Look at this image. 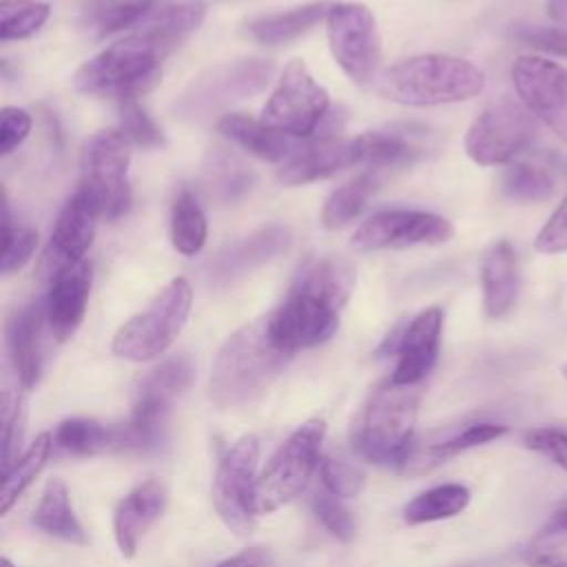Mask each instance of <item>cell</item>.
<instances>
[{
  "label": "cell",
  "instance_id": "cell-7",
  "mask_svg": "<svg viewBox=\"0 0 567 567\" xmlns=\"http://www.w3.org/2000/svg\"><path fill=\"white\" fill-rule=\"evenodd\" d=\"M326 436V423L310 419L301 423L272 454L266 470L257 476L255 507L257 514H268L297 498L323 458L321 445Z\"/></svg>",
  "mask_w": 567,
  "mask_h": 567
},
{
  "label": "cell",
  "instance_id": "cell-52",
  "mask_svg": "<svg viewBox=\"0 0 567 567\" xmlns=\"http://www.w3.org/2000/svg\"><path fill=\"white\" fill-rule=\"evenodd\" d=\"M551 567H567V563H560V565H551Z\"/></svg>",
  "mask_w": 567,
  "mask_h": 567
},
{
  "label": "cell",
  "instance_id": "cell-8",
  "mask_svg": "<svg viewBox=\"0 0 567 567\" xmlns=\"http://www.w3.org/2000/svg\"><path fill=\"white\" fill-rule=\"evenodd\" d=\"M193 303L186 279L168 281L140 315L131 317L113 337V352L128 361H151L179 337Z\"/></svg>",
  "mask_w": 567,
  "mask_h": 567
},
{
  "label": "cell",
  "instance_id": "cell-21",
  "mask_svg": "<svg viewBox=\"0 0 567 567\" xmlns=\"http://www.w3.org/2000/svg\"><path fill=\"white\" fill-rule=\"evenodd\" d=\"M352 164H361L357 140L319 137L306 142L299 153L284 162L277 173V179L284 186H301L330 177L337 171L348 168Z\"/></svg>",
  "mask_w": 567,
  "mask_h": 567
},
{
  "label": "cell",
  "instance_id": "cell-6",
  "mask_svg": "<svg viewBox=\"0 0 567 567\" xmlns=\"http://www.w3.org/2000/svg\"><path fill=\"white\" fill-rule=\"evenodd\" d=\"M272 62L244 58L206 69L177 95L173 109L182 120L204 122L224 113L230 104L264 91L272 78Z\"/></svg>",
  "mask_w": 567,
  "mask_h": 567
},
{
  "label": "cell",
  "instance_id": "cell-26",
  "mask_svg": "<svg viewBox=\"0 0 567 567\" xmlns=\"http://www.w3.org/2000/svg\"><path fill=\"white\" fill-rule=\"evenodd\" d=\"M97 210L86 199V195L78 188L64 208L58 215L55 228L51 233V261H75L84 259V252L89 250L93 235H95V219Z\"/></svg>",
  "mask_w": 567,
  "mask_h": 567
},
{
  "label": "cell",
  "instance_id": "cell-45",
  "mask_svg": "<svg viewBox=\"0 0 567 567\" xmlns=\"http://www.w3.org/2000/svg\"><path fill=\"white\" fill-rule=\"evenodd\" d=\"M509 35L529 49L567 58V29L543 24H514L509 29Z\"/></svg>",
  "mask_w": 567,
  "mask_h": 567
},
{
  "label": "cell",
  "instance_id": "cell-43",
  "mask_svg": "<svg viewBox=\"0 0 567 567\" xmlns=\"http://www.w3.org/2000/svg\"><path fill=\"white\" fill-rule=\"evenodd\" d=\"M312 512L319 523L339 540H350L357 534V520L339 496L321 492L312 498Z\"/></svg>",
  "mask_w": 567,
  "mask_h": 567
},
{
  "label": "cell",
  "instance_id": "cell-25",
  "mask_svg": "<svg viewBox=\"0 0 567 567\" xmlns=\"http://www.w3.org/2000/svg\"><path fill=\"white\" fill-rule=\"evenodd\" d=\"M217 128L221 135L233 140L237 146L248 151L250 155L266 159V162H288L295 153H299L306 140L277 131L261 120H252L239 113H226Z\"/></svg>",
  "mask_w": 567,
  "mask_h": 567
},
{
  "label": "cell",
  "instance_id": "cell-48",
  "mask_svg": "<svg viewBox=\"0 0 567 567\" xmlns=\"http://www.w3.org/2000/svg\"><path fill=\"white\" fill-rule=\"evenodd\" d=\"M567 547V507L558 509L536 534L532 543V556L536 560L549 558L556 549Z\"/></svg>",
  "mask_w": 567,
  "mask_h": 567
},
{
  "label": "cell",
  "instance_id": "cell-19",
  "mask_svg": "<svg viewBox=\"0 0 567 567\" xmlns=\"http://www.w3.org/2000/svg\"><path fill=\"white\" fill-rule=\"evenodd\" d=\"M292 237L281 224H268L250 235L224 246L206 266L208 281L215 286L233 284L235 279L248 275L250 270L264 266L277 255L286 252Z\"/></svg>",
  "mask_w": 567,
  "mask_h": 567
},
{
  "label": "cell",
  "instance_id": "cell-34",
  "mask_svg": "<svg viewBox=\"0 0 567 567\" xmlns=\"http://www.w3.org/2000/svg\"><path fill=\"white\" fill-rule=\"evenodd\" d=\"M51 452H53V434L42 432L4 472L2 505H0L2 514H7L18 503V498L27 492V487L38 478V474L44 470Z\"/></svg>",
  "mask_w": 567,
  "mask_h": 567
},
{
  "label": "cell",
  "instance_id": "cell-18",
  "mask_svg": "<svg viewBox=\"0 0 567 567\" xmlns=\"http://www.w3.org/2000/svg\"><path fill=\"white\" fill-rule=\"evenodd\" d=\"M443 332V310L432 306L421 310L392 341L396 365L390 381L396 385H419L436 365Z\"/></svg>",
  "mask_w": 567,
  "mask_h": 567
},
{
  "label": "cell",
  "instance_id": "cell-42",
  "mask_svg": "<svg viewBox=\"0 0 567 567\" xmlns=\"http://www.w3.org/2000/svg\"><path fill=\"white\" fill-rule=\"evenodd\" d=\"M24 401L20 392L4 390L2 394V461L4 472L13 465L20 456V441H22V423H24Z\"/></svg>",
  "mask_w": 567,
  "mask_h": 567
},
{
  "label": "cell",
  "instance_id": "cell-49",
  "mask_svg": "<svg viewBox=\"0 0 567 567\" xmlns=\"http://www.w3.org/2000/svg\"><path fill=\"white\" fill-rule=\"evenodd\" d=\"M268 563H270V556L266 549L250 547V549H244V551L217 563L215 567H268Z\"/></svg>",
  "mask_w": 567,
  "mask_h": 567
},
{
  "label": "cell",
  "instance_id": "cell-40",
  "mask_svg": "<svg viewBox=\"0 0 567 567\" xmlns=\"http://www.w3.org/2000/svg\"><path fill=\"white\" fill-rule=\"evenodd\" d=\"M120 113V133L131 142L142 148H157L164 146V133L162 128L151 120V115L135 102L122 100L117 106Z\"/></svg>",
  "mask_w": 567,
  "mask_h": 567
},
{
  "label": "cell",
  "instance_id": "cell-44",
  "mask_svg": "<svg viewBox=\"0 0 567 567\" xmlns=\"http://www.w3.org/2000/svg\"><path fill=\"white\" fill-rule=\"evenodd\" d=\"M523 445L567 470V425H540L523 432Z\"/></svg>",
  "mask_w": 567,
  "mask_h": 567
},
{
  "label": "cell",
  "instance_id": "cell-13",
  "mask_svg": "<svg viewBox=\"0 0 567 567\" xmlns=\"http://www.w3.org/2000/svg\"><path fill=\"white\" fill-rule=\"evenodd\" d=\"M330 109L328 91L312 78L301 60H292L270 93L261 122L288 135L310 140Z\"/></svg>",
  "mask_w": 567,
  "mask_h": 567
},
{
  "label": "cell",
  "instance_id": "cell-29",
  "mask_svg": "<svg viewBox=\"0 0 567 567\" xmlns=\"http://www.w3.org/2000/svg\"><path fill=\"white\" fill-rule=\"evenodd\" d=\"M202 186L213 202L230 204L244 197L255 186V173L230 148L215 146L204 159Z\"/></svg>",
  "mask_w": 567,
  "mask_h": 567
},
{
  "label": "cell",
  "instance_id": "cell-10",
  "mask_svg": "<svg viewBox=\"0 0 567 567\" xmlns=\"http://www.w3.org/2000/svg\"><path fill=\"white\" fill-rule=\"evenodd\" d=\"M131 142L120 131H100L84 144L80 190L100 217L115 219L131 204Z\"/></svg>",
  "mask_w": 567,
  "mask_h": 567
},
{
  "label": "cell",
  "instance_id": "cell-5",
  "mask_svg": "<svg viewBox=\"0 0 567 567\" xmlns=\"http://www.w3.org/2000/svg\"><path fill=\"white\" fill-rule=\"evenodd\" d=\"M164 55L148 38L128 33L86 60L75 73V86L89 95L131 100L157 80Z\"/></svg>",
  "mask_w": 567,
  "mask_h": 567
},
{
  "label": "cell",
  "instance_id": "cell-38",
  "mask_svg": "<svg viewBox=\"0 0 567 567\" xmlns=\"http://www.w3.org/2000/svg\"><path fill=\"white\" fill-rule=\"evenodd\" d=\"M51 16V7L38 0L0 2V40H22L33 35Z\"/></svg>",
  "mask_w": 567,
  "mask_h": 567
},
{
  "label": "cell",
  "instance_id": "cell-27",
  "mask_svg": "<svg viewBox=\"0 0 567 567\" xmlns=\"http://www.w3.org/2000/svg\"><path fill=\"white\" fill-rule=\"evenodd\" d=\"M505 432H507V427L498 425V423H470L441 441H434L427 445H412L410 454L405 456V461L401 465V472L410 474V476L427 474L434 467H439L441 463H445L447 458H452L470 447L489 443V441L503 436Z\"/></svg>",
  "mask_w": 567,
  "mask_h": 567
},
{
  "label": "cell",
  "instance_id": "cell-37",
  "mask_svg": "<svg viewBox=\"0 0 567 567\" xmlns=\"http://www.w3.org/2000/svg\"><path fill=\"white\" fill-rule=\"evenodd\" d=\"M501 190L512 202L538 204V202H547L554 195V177L543 166L518 162V164H509L503 171Z\"/></svg>",
  "mask_w": 567,
  "mask_h": 567
},
{
  "label": "cell",
  "instance_id": "cell-30",
  "mask_svg": "<svg viewBox=\"0 0 567 567\" xmlns=\"http://www.w3.org/2000/svg\"><path fill=\"white\" fill-rule=\"evenodd\" d=\"M332 4L334 2L330 0H315L301 7H292L288 11L261 16L248 24V33L261 44H281L295 40L297 35L310 31L315 24L326 20Z\"/></svg>",
  "mask_w": 567,
  "mask_h": 567
},
{
  "label": "cell",
  "instance_id": "cell-32",
  "mask_svg": "<svg viewBox=\"0 0 567 567\" xmlns=\"http://www.w3.org/2000/svg\"><path fill=\"white\" fill-rule=\"evenodd\" d=\"M467 503H470V489L465 485L443 483L414 496L405 505L403 518L408 525L434 523V520H443L461 514L467 507Z\"/></svg>",
  "mask_w": 567,
  "mask_h": 567
},
{
  "label": "cell",
  "instance_id": "cell-12",
  "mask_svg": "<svg viewBox=\"0 0 567 567\" xmlns=\"http://www.w3.org/2000/svg\"><path fill=\"white\" fill-rule=\"evenodd\" d=\"M257 461L259 441L255 434H246L226 450L213 478V505L224 525L239 536L250 534L255 527Z\"/></svg>",
  "mask_w": 567,
  "mask_h": 567
},
{
  "label": "cell",
  "instance_id": "cell-16",
  "mask_svg": "<svg viewBox=\"0 0 567 567\" xmlns=\"http://www.w3.org/2000/svg\"><path fill=\"white\" fill-rule=\"evenodd\" d=\"M452 224L427 210L392 208L381 210L365 219L352 235L357 250H381V248H408L421 244H443L452 239Z\"/></svg>",
  "mask_w": 567,
  "mask_h": 567
},
{
  "label": "cell",
  "instance_id": "cell-31",
  "mask_svg": "<svg viewBox=\"0 0 567 567\" xmlns=\"http://www.w3.org/2000/svg\"><path fill=\"white\" fill-rule=\"evenodd\" d=\"M33 525L60 540L73 543V545H86V532L82 523L78 520L71 501H69V489L60 478H51L40 496V503L33 512Z\"/></svg>",
  "mask_w": 567,
  "mask_h": 567
},
{
  "label": "cell",
  "instance_id": "cell-41",
  "mask_svg": "<svg viewBox=\"0 0 567 567\" xmlns=\"http://www.w3.org/2000/svg\"><path fill=\"white\" fill-rule=\"evenodd\" d=\"M319 474L326 492L339 498H352L363 489V472L346 456L326 454L319 463Z\"/></svg>",
  "mask_w": 567,
  "mask_h": 567
},
{
  "label": "cell",
  "instance_id": "cell-39",
  "mask_svg": "<svg viewBox=\"0 0 567 567\" xmlns=\"http://www.w3.org/2000/svg\"><path fill=\"white\" fill-rule=\"evenodd\" d=\"M38 246V233L29 226H18L11 219L9 206L4 204L2 219V275L20 270L33 255Z\"/></svg>",
  "mask_w": 567,
  "mask_h": 567
},
{
  "label": "cell",
  "instance_id": "cell-23",
  "mask_svg": "<svg viewBox=\"0 0 567 567\" xmlns=\"http://www.w3.org/2000/svg\"><path fill=\"white\" fill-rule=\"evenodd\" d=\"M481 286L483 308L489 319H503L518 299V266L514 246L498 239L481 257Z\"/></svg>",
  "mask_w": 567,
  "mask_h": 567
},
{
  "label": "cell",
  "instance_id": "cell-47",
  "mask_svg": "<svg viewBox=\"0 0 567 567\" xmlns=\"http://www.w3.org/2000/svg\"><path fill=\"white\" fill-rule=\"evenodd\" d=\"M31 115L18 106H4L0 115V151L2 155L13 153L31 133Z\"/></svg>",
  "mask_w": 567,
  "mask_h": 567
},
{
  "label": "cell",
  "instance_id": "cell-33",
  "mask_svg": "<svg viewBox=\"0 0 567 567\" xmlns=\"http://www.w3.org/2000/svg\"><path fill=\"white\" fill-rule=\"evenodd\" d=\"M379 182L381 179H379L377 171H365V173L352 177L350 182H346L343 186H339L337 190H332L321 210L323 226L334 230V228L350 224L354 217H359L365 202L379 188Z\"/></svg>",
  "mask_w": 567,
  "mask_h": 567
},
{
  "label": "cell",
  "instance_id": "cell-35",
  "mask_svg": "<svg viewBox=\"0 0 567 567\" xmlns=\"http://www.w3.org/2000/svg\"><path fill=\"white\" fill-rule=\"evenodd\" d=\"M206 215L188 188H182L171 206V239L177 252L190 257L206 244Z\"/></svg>",
  "mask_w": 567,
  "mask_h": 567
},
{
  "label": "cell",
  "instance_id": "cell-28",
  "mask_svg": "<svg viewBox=\"0 0 567 567\" xmlns=\"http://www.w3.org/2000/svg\"><path fill=\"white\" fill-rule=\"evenodd\" d=\"M53 447L71 456H100L128 450L124 425H106L95 419H64L53 432Z\"/></svg>",
  "mask_w": 567,
  "mask_h": 567
},
{
  "label": "cell",
  "instance_id": "cell-22",
  "mask_svg": "<svg viewBox=\"0 0 567 567\" xmlns=\"http://www.w3.org/2000/svg\"><path fill=\"white\" fill-rule=\"evenodd\" d=\"M168 501L164 481L148 478L133 487L113 512V534L122 556L131 558L137 551L142 536L162 516Z\"/></svg>",
  "mask_w": 567,
  "mask_h": 567
},
{
  "label": "cell",
  "instance_id": "cell-3",
  "mask_svg": "<svg viewBox=\"0 0 567 567\" xmlns=\"http://www.w3.org/2000/svg\"><path fill=\"white\" fill-rule=\"evenodd\" d=\"M483 86L485 75L476 64L441 53H425L401 60L379 80L381 95L410 106L465 102L476 97Z\"/></svg>",
  "mask_w": 567,
  "mask_h": 567
},
{
  "label": "cell",
  "instance_id": "cell-15",
  "mask_svg": "<svg viewBox=\"0 0 567 567\" xmlns=\"http://www.w3.org/2000/svg\"><path fill=\"white\" fill-rule=\"evenodd\" d=\"M512 80L527 111L567 144V69L540 55H520Z\"/></svg>",
  "mask_w": 567,
  "mask_h": 567
},
{
  "label": "cell",
  "instance_id": "cell-53",
  "mask_svg": "<svg viewBox=\"0 0 567 567\" xmlns=\"http://www.w3.org/2000/svg\"><path fill=\"white\" fill-rule=\"evenodd\" d=\"M563 377H565V379H567V365H565V368H563Z\"/></svg>",
  "mask_w": 567,
  "mask_h": 567
},
{
  "label": "cell",
  "instance_id": "cell-24",
  "mask_svg": "<svg viewBox=\"0 0 567 567\" xmlns=\"http://www.w3.org/2000/svg\"><path fill=\"white\" fill-rule=\"evenodd\" d=\"M204 0H153L151 9L131 33L148 38L168 53L204 22Z\"/></svg>",
  "mask_w": 567,
  "mask_h": 567
},
{
  "label": "cell",
  "instance_id": "cell-50",
  "mask_svg": "<svg viewBox=\"0 0 567 567\" xmlns=\"http://www.w3.org/2000/svg\"><path fill=\"white\" fill-rule=\"evenodd\" d=\"M126 2H131V0H86V9H84L86 20H93V18L100 16L102 11L113 9V7H120V4H126Z\"/></svg>",
  "mask_w": 567,
  "mask_h": 567
},
{
  "label": "cell",
  "instance_id": "cell-9",
  "mask_svg": "<svg viewBox=\"0 0 567 567\" xmlns=\"http://www.w3.org/2000/svg\"><path fill=\"white\" fill-rule=\"evenodd\" d=\"M193 365L186 357H173L155 365L140 383L131 419L124 423L128 450L157 452L168 432L175 399L190 385Z\"/></svg>",
  "mask_w": 567,
  "mask_h": 567
},
{
  "label": "cell",
  "instance_id": "cell-11",
  "mask_svg": "<svg viewBox=\"0 0 567 567\" xmlns=\"http://www.w3.org/2000/svg\"><path fill=\"white\" fill-rule=\"evenodd\" d=\"M538 120L523 102L501 97L467 128L465 153L481 166L509 164L536 137Z\"/></svg>",
  "mask_w": 567,
  "mask_h": 567
},
{
  "label": "cell",
  "instance_id": "cell-4",
  "mask_svg": "<svg viewBox=\"0 0 567 567\" xmlns=\"http://www.w3.org/2000/svg\"><path fill=\"white\" fill-rule=\"evenodd\" d=\"M419 412V385H396L390 379L379 383L363 403L354 427L352 445L359 456L377 465H403L412 450V432Z\"/></svg>",
  "mask_w": 567,
  "mask_h": 567
},
{
  "label": "cell",
  "instance_id": "cell-36",
  "mask_svg": "<svg viewBox=\"0 0 567 567\" xmlns=\"http://www.w3.org/2000/svg\"><path fill=\"white\" fill-rule=\"evenodd\" d=\"M354 140H357L359 153H361V164H370L372 171L412 164L423 153L403 133L372 131V133H363V135H359Z\"/></svg>",
  "mask_w": 567,
  "mask_h": 567
},
{
  "label": "cell",
  "instance_id": "cell-14",
  "mask_svg": "<svg viewBox=\"0 0 567 567\" xmlns=\"http://www.w3.org/2000/svg\"><path fill=\"white\" fill-rule=\"evenodd\" d=\"M326 24L341 71L357 84H370L381 64V38L372 11L359 2H334Z\"/></svg>",
  "mask_w": 567,
  "mask_h": 567
},
{
  "label": "cell",
  "instance_id": "cell-1",
  "mask_svg": "<svg viewBox=\"0 0 567 567\" xmlns=\"http://www.w3.org/2000/svg\"><path fill=\"white\" fill-rule=\"evenodd\" d=\"M354 284L352 268L334 257L306 261L281 306L270 312L272 332L292 354L328 341Z\"/></svg>",
  "mask_w": 567,
  "mask_h": 567
},
{
  "label": "cell",
  "instance_id": "cell-20",
  "mask_svg": "<svg viewBox=\"0 0 567 567\" xmlns=\"http://www.w3.org/2000/svg\"><path fill=\"white\" fill-rule=\"evenodd\" d=\"M44 310L42 301L16 308L4 321L7 352L20 388L31 390L42 377V328Z\"/></svg>",
  "mask_w": 567,
  "mask_h": 567
},
{
  "label": "cell",
  "instance_id": "cell-17",
  "mask_svg": "<svg viewBox=\"0 0 567 567\" xmlns=\"http://www.w3.org/2000/svg\"><path fill=\"white\" fill-rule=\"evenodd\" d=\"M91 292V266L84 259L53 261L42 301L44 321L58 341H66L80 328Z\"/></svg>",
  "mask_w": 567,
  "mask_h": 567
},
{
  "label": "cell",
  "instance_id": "cell-2",
  "mask_svg": "<svg viewBox=\"0 0 567 567\" xmlns=\"http://www.w3.org/2000/svg\"><path fill=\"white\" fill-rule=\"evenodd\" d=\"M292 352L272 332L270 315L252 319L217 350L208 377V399L221 410L252 403L284 372Z\"/></svg>",
  "mask_w": 567,
  "mask_h": 567
},
{
  "label": "cell",
  "instance_id": "cell-51",
  "mask_svg": "<svg viewBox=\"0 0 567 567\" xmlns=\"http://www.w3.org/2000/svg\"><path fill=\"white\" fill-rule=\"evenodd\" d=\"M2 567H13V565H11L7 558H2Z\"/></svg>",
  "mask_w": 567,
  "mask_h": 567
},
{
  "label": "cell",
  "instance_id": "cell-46",
  "mask_svg": "<svg viewBox=\"0 0 567 567\" xmlns=\"http://www.w3.org/2000/svg\"><path fill=\"white\" fill-rule=\"evenodd\" d=\"M534 250L543 255L567 252V195L545 221V226L538 230L534 239Z\"/></svg>",
  "mask_w": 567,
  "mask_h": 567
}]
</instances>
